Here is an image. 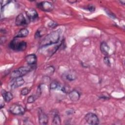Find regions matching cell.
Masks as SVG:
<instances>
[{"instance_id":"7c38bea8","label":"cell","mask_w":125,"mask_h":125,"mask_svg":"<svg viewBox=\"0 0 125 125\" xmlns=\"http://www.w3.org/2000/svg\"><path fill=\"white\" fill-rule=\"evenodd\" d=\"M69 97L71 101L76 102L79 100L80 98V94L78 91L73 90L69 93Z\"/></svg>"},{"instance_id":"2e32d148","label":"cell","mask_w":125,"mask_h":125,"mask_svg":"<svg viewBox=\"0 0 125 125\" xmlns=\"http://www.w3.org/2000/svg\"><path fill=\"white\" fill-rule=\"evenodd\" d=\"M52 125H61V119L58 114H56L53 118Z\"/></svg>"},{"instance_id":"603a6c76","label":"cell","mask_w":125,"mask_h":125,"mask_svg":"<svg viewBox=\"0 0 125 125\" xmlns=\"http://www.w3.org/2000/svg\"><path fill=\"white\" fill-rule=\"evenodd\" d=\"M104 63L105 64H106L107 66H110V61L108 59V58L106 56H105L104 58Z\"/></svg>"},{"instance_id":"ba28073f","label":"cell","mask_w":125,"mask_h":125,"mask_svg":"<svg viewBox=\"0 0 125 125\" xmlns=\"http://www.w3.org/2000/svg\"><path fill=\"white\" fill-rule=\"evenodd\" d=\"M26 14L29 21H33L38 18V14L36 10L33 8L29 9L26 12Z\"/></svg>"},{"instance_id":"44dd1931","label":"cell","mask_w":125,"mask_h":125,"mask_svg":"<svg viewBox=\"0 0 125 125\" xmlns=\"http://www.w3.org/2000/svg\"><path fill=\"white\" fill-rule=\"evenodd\" d=\"M99 98L100 99H104V100H108L110 98H109V96L108 95V94L106 93H105V94H102L101 95H100L99 96Z\"/></svg>"},{"instance_id":"cb8c5ba5","label":"cell","mask_w":125,"mask_h":125,"mask_svg":"<svg viewBox=\"0 0 125 125\" xmlns=\"http://www.w3.org/2000/svg\"><path fill=\"white\" fill-rule=\"evenodd\" d=\"M10 2V1H9V0H1L0 1V3H1V8H2L3 7L5 6L7 4L9 3Z\"/></svg>"},{"instance_id":"7a4b0ae2","label":"cell","mask_w":125,"mask_h":125,"mask_svg":"<svg viewBox=\"0 0 125 125\" xmlns=\"http://www.w3.org/2000/svg\"><path fill=\"white\" fill-rule=\"evenodd\" d=\"M33 68L32 66H21L20 67L12 72L10 77L12 79L22 77L23 76H24L27 73L29 72Z\"/></svg>"},{"instance_id":"277c9868","label":"cell","mask_w":125,"mask_h":125,"mask_svg":"<svg viewBox=\"0 0 125 125\" xmlns=\"http://www.w3.org/2000/svg\"><path fill=\"white\" fill-rule=\"evenodd\" d=\"M9 111L11 113L16 115H23L25 112V109L21 105L14 104L10 107Z\"/></svg>"},{"instance_id":"52a82bcc","label":"cell","mask_w":125,"mask_h":125,"mask_svg":"<svg viewBox=\"0 0 125 125\" xmlns=\"http://www.w3.org/2000/svg\"><path fill=\"white\" fill-rule=\"evenodd\" d=\"M24 80L22 77H19L13 79L10 83V86L11 88L14 89L20 87L24 83Z\"/></svg>"},{"instance_id":"484cf974","label":"cell","mask_w":125,"mask_h":125,"mask_svg":"<svg viewBox=\"0 0 125 125\" xmlns=\"http://www.w3.org/2000/svg\"><path fill=\"white\" fill-rule=\"evenodd\" d=\"M106 13H107V14L109 15V16H110V17H112V18H115V15H114L112 13H111L110 11H106Z\"/></svg>"},{"instance_id":"9a60e30c","label":"cell","mask_w":125,"mask_h":125,"mask_svg":"<svg viewBox=\"0 0 125 125\" xmlns=\"http://www.w3.org/2000/svg\"><path fill=\"white\" fill-rule=\"evenodd\" d=\"M2 95L6 102H9L13 99L12 94L10 92L5 91L4 90H3L2 91Z\"/></svg>"},{"instance_id":"5bb4252c","label":"cell","mask_w":125,"mask_h":125,"mask_svg":"<svg viewBox=\"0 0 125 125\" xmlns=\"http://www.w3.org/2000/svg\"><path fill=\"white\" fill-rule=\"evenodd\" d=\"M29 34V31L27 29L24 28L21 29L16 35L15 38H23L26 37Z\"/></svg>"},{"instance_id":"9c48e42d","label":"cell","mask_w":125,"mask_h":125,"mask_svg":"<svg viewBox=\"0 0 125 125\" xmlns=\"http://www.w3.org/2000/svg\"><path fill=\"white\" fill-rule=\"evenodd\" d=\"M39 121L41 125H46L48 122L47 115L41 109L39 111Z\"/></svg>"},{"instance_id":"7402d4cb","label":"cell","mask_w":125,"mask_h":125,"mask_svg":"<svg viewBox=\"0 0 125 125\" xmlns=\"http://www.w3.org/2000/svg\"><path fill=\"white\" fill-rule=\"evenodd\" d=\"M87 9L90 11V12H94L95 10V6H93V5L92 4H90V5H88L87 7Z\"/></svg>"},{"instance_id":"ffe728a7","label":"cell","mask_w":125,"mask_h":125,"mask_svg":"<svg viewBox=\"0 0 125 125\" xmlns=\"http://www.w3.org/2000/svg\"><path fill=\"white\" fill-rule=\"evenodd\" d=\"M35 100H36L35 96L32 95L28 97L27 100V102L28 103H33L35 101Z\"/></svg>"},{"instance_id":"8992f818","label":"cell","mask_w":125,"mask_h":125,"mask_svg":"<svg viewBox=\"0 0 125 125\" xmlns=\"http://www.w3.org/2000/svg\"><path fill=\"white\" fill-rule=\"evenodd\" d=\"M85 120L90 125H95L99 123V120L97 116L93 113H88L85 116Z\"/></svg>"},{"instance_id":"d4e9b609","label":"cell","mask_w":125,"mask_h":125,"mask_svg":"<svg viewBox=\"0 0 125 125\" xmlns=\"http://www.w3.org/2000/svg\"><path fill=\"white\" fill-rule=\"evenodd\" d=\"M58 24L57 23H56V22H54V21H52V22H51L50 23H49L48 24V26L51 28H54L55 27H56V26H57Z\"/></svg>"},{"instance_id":"5b68a950","label":"cell","mask_w":125,"mask_h":125,"mask_svg":"<svg viewBox=\"0 0 125 125\" xmlns=\"http://www.w3.org/2000/svg\"><path fill=\"white\" fill-rule=\"evenodd\" d=\"M37 7L38 8L44 12L51 11L54 8L53 3L47 1H43L38 3Z\"/></svg>"},{"instance_id":"4fadbf2b","label":"cell","mask_w":125,"mask_h":125,"mask_svg":"<svg viewBox=\"0 0 125 125\" xmlns=\"http://www.w3.org/2000/svg\"><path fill=\"white\" fill-rule=\"evenodd\" d=\"M109 47L105 42H102L100 45L101 52L105 56L107 55L109 51Z\"/></svg>"},{"instance_id":"d6986e66","label":"cell","mask_w":125,"mask_h":125,"mask_svg":"<svg viewBox=\"0 0 125 125\" xmlns=\"http://www.w3.org/2000/svg\"><path fill=\"white\" fill-rule=\"evenodd\" d=\"M30 89L27 88V87H24L21 90V94L22 95H23V96H25V95H27L29 92H30Z\"/></svg>"},{"instance_id":"3957f363","label":"cell","mask_w":125,"mask_h":125,"mask_svg":"<svg viewBox=\"0 0 125 125\" xmlns=\"http://www.w3.org/2000/svg\"><path fill=\"white\" fill-rule=\"evenodd\" d=\"M27 46V44L24 41H19L17 38H14L10 43L9 47L14 50L21 51H24Z\"/></svg>"},{"instance_id":"8fae6325","label":"cell","mask_w":125,"mask_h":125,"mask_svg":"<svg viewBox=\"0 0 125 125\" xmlns=\"http://www.w3.org/2000/svg\"><path fill=\"white\" fill-rule=\"evenodd\" d=\"M25 60L29 65L34 66L37 62V57L34 54H29L25 57Z\"/></svg>"},{"instance_id":"30bf717a","label":"cell","mask_w":125,"mask_h":125,"mask_svg":"<svg viewBox=\"0 0 125 125\" xmlns=\"http://www.w3.org/2000/svg\"><path fill=\"white\" fill-rule=\"evenodd\" d=\"M15 24L17 26H22L27 24V21L22 14H20L16 18Z\"/></svg>"},{"instance_id":"6da1fadb","label":"cell","mask_w":125,"mask_h":125,"mask_svg":"<svg viewBox=\"0 0 125 125\" xmlns=\"http://www.w3.org/2000/svg\"><path fill=\"white\" fill-rule=\"evenodd\" d=\"M61 32V30L58 29L46 36L41 42V46L44 47L57 43L59 41Z\"/></svg>"},{"instance_id":"ac0fdd59","label":"cell","mask_w":125,"mask_h":125,"mask_svg":"<svg viewBox=\"0 0 125 125\" xmlns=\"http://www.w3.org/2000/svg\"><path fill=\"white\" fill-rule=\"evenodd\" d=\"M76 78V75L74 73H69L66 75V79L70 81L74 80Z\"/></svg>"},{"instance_id":"4316f807","label":"cell","mask_w":125,"mask_h":125,"mask_svg":"<svg viewBox=\"0 0 125 125\" xmlns=\"http://www.w3.org/2000/svg\"><path fill=\"white\" fill-rule=\"evenodd\" d=\"M120 2L121 3H122L123 4H125V0H121V1H120Z\"/></svg>"},{"instance_id":"e0dca14e","label":"cell","mask_w":125,"mask_h":125,"mask_svg":"<svg viewBox=\"0 0 125 125\" xmlns=\"http://www.w3.org/2000/svg\"><path fill=\"white\" fill-rule=\"evenodd\" d=\"M61 85L56 82H52L50 84V88L51 89H56L59 88H60L61 89Z\"/></svg>"}]
</instances>
